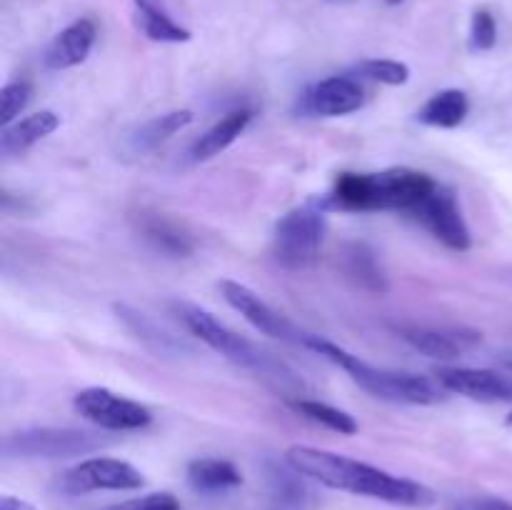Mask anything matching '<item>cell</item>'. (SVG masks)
<instances>
[{
	"instance_id": "6da1fadb",
	"label": "cell",
	"mask_w": 512,
	"mask_h": 510,
	"mask_svg": "<svg viewBox=\"0 0 512 510\" xmlns=\"http://www.w3.org/2000/svg\"><path fill=\"white\" fill-rule=\"evenodd\" d=\"M285 463L298 470L303 478L315 480L325 488L345 490V493L365 495V498L385 500L393 505H408V508H425L435 503V493L428 485L398 478L388 470H380L348 455L330 453V450L290 445L285 450Z\"/></svg>"
},
{
	"instance_id": "7a4b0ae2",
	"label": "cell",
	"mask_w": 512,
	"mask_h": 510,
	"mask_svg": "<svg viewBox=\"0 0 512 510\" xmlns=\"http://www.w3.org/2000/svg\"><path fill=\"white\" fill-rule=\"evenodd\" d=\"M303 348L315 350L318 355L328 358L338 368H343L355 383L363 390H368L375 398L390 400V403H410V405H435L445 398V388L435 380L425 378V375L415 373H400V370H385L375 368V365L365 363L358 355L348 353L340 345L330 343V340L320 338V335L308 333Z\"/></svg>"
},
{
	"instance_id": "3957f363",
	"label": "cell",
	"mask_w": 512,
	"mask_h": 510,
	"mask_svg": "<svg viewBox=\"0 0 512 510\" xmlns=\"http://www.w3.org/2000/svg\"><path fill=\"white\" fill-rule=\"evenodd\" d=\"M180 320H183L185 328L205 343L208 348H213L215 353H220L223 358H228L230 363L240 365L245 370H253V373L263 375L265 380H273L278 385H290L295 383L293 375L285 368L280 360H275L273 355L265 353L263 348H258L255 343H250L248 338L238 335L235 330H230L228 325L220 323L213 313L198 308L193 303H175Z\"/></svg>"
},
{
	"instance_id": "277c9868",
	"label": "cell",
	"mask_w": 512,
	"mask_h": 510,
	"mask_svg": "<svg viewBox=\"0 0 512 510\" xmlns=\"http://www.w3.org/2000/svg\"><path fill=\"white\" fill-rule=\"evenodd\" d=\"M325 230H328V223H325L323 208H315V205L293 208L275 225V260L290 273L310 270L320 258Z\"/></svg>"
},
{
	"instance_id": "5b68a950",
	"label": "cell",
	"mask_w": 512,
	"mask_h": 510,
	"mask_svg": "<svg viewBox=\"0 0 512 510\" xmlns=\"http://www.w3.org/2000/svg\"><path fill=\"white\" fill-rule=\"evenodd\" d=\"M110 445L105 435L80 428H30L3 440L8 460H60L95 453Z\"/></svg>"
},
{
	"instance_id": "8992f818",
	"label": "cell",
	"mask_w": 512,
	"mask_h": 510,
	"mask_svg": "<svg viewBox=\"0 0 512 510\" xmlns=\"http://www.w3.org/2000/svg\"><path fill=\"white\" fill-rule=\"evenodd\" d=\"M75 410L88 423L103 430L123 433V430H140L150 425L153 413L135 400L123 398L108 388H85L73 398Z\"/></svg>"
},
{
	"instance_id": "52a82bcc",
	"label": "cell",
	"mask_w": 512,
	"mask_h": 510,
	"mask_svg": "<svg viewBox=\"0 0 512 510\" xmlns=\"http://www.w3.org/2000/svg\"><path fill=\"white\" fill-rule=\"evenodd\" d=\"M373 183V213L380 210H393L413 218L425 198L438 188L433 178L423 170L413 168H390L383 173H370Z\"/></svg>"
},
{
	"instance_id": "ba28073f",
	"label": "cell",
	"mask_w": 512,
	"mask_h": 510,
	"mask_svg": "<svg viewBox=\"0 0 512 510\" xmlns=\"http://www.w3.org/2000/svg\"><path fill=\"white\" fill-rule=\"evenodd\" d=\"M143 483V473L120 458H90L60 475V490L68 495L95 490H138Z\"/></svg>"
},
{
	"instance_id": "9c48e42d",
	"label": "cell",
	"mask_w": 512,
	"mask_h": 510,
	"mask_svg": "<svg viewBox=\"0 0 512 510\" xmlns=\"http://www.w3.org/2000/svg\"><path fill=\"white\" fill-rule=\"evenodd\" d=\"M413 218L418 220L428 233H433V238H438L445 248L465 253V250H470V245H473V235H470L468 223H465L458 198H455L453 190L443 188V185H438V188L420 203V208L415 210Z\"/></svg>"
},
{
	"instance_id": "30bf717a",
	"label": "cell",
	"mask_w": 512,
	"mask_h": 510,
	"mask_svg": "<svg viewBox=\"0 0 512 510\" xmlns=\"http://www.w3.org/2000/svg\"><path fill=\"white\" fill-rule=\"evenodd\" d=\"M220 293L228 300L230 308L238 310V313L263 335L278 338L283 340V343L305 345L308 333L300 330L298 325L290 323V320L285 318V315H280L275 308H270V305L265 303L258 293H253L248 285L238 283V280H220Z\"/></svg>"
},
{
	"instance_id": "8fae6325",
	"label": "cell",
	"mask_w": 512,
	"mask_h": 510,
	"mask_svg": "<svg viewBox=\"0 0 512 510\" xmlns=\"http://www.w3.org/2000/svg\"><path fill=\"white\" fill-rule=\"evenodd\" d=\"M435 380L450 393L478 403H512V375L490 368H440Z\"/></svg>"
},
{
	"instance_id": "7c38bea8",
	"label": "cell",
	"mask_w": 512,
	"mask_h": 510,
	"mask_svg": "<svg viewBox=\"0 0 512 510\" xmlns=\"http://www.w3.org/2000/svg\"><path fill=\"white\" fill-rule=\"evenodd\" d=\"M365 93L350 75H333L313 88L305 90L300 100V113L325 115V118H338V115H350L363 108Z\"/></svg>"
},
{
	"instance_id": "4fadbf2b",
	"label": "cell",
	"mask_w": 512,
	"mask_h": 510,
	"mask_svg": "<svg viewBox=\"0 0 512 510\" xmlns=\"http://www.w3.org/2000/svg\"><path fill=\"white\" fill-rule=\"evenodd\" d=\"M405 343L413 345L423 355L435 360H455L463 353L480 345L483 335L468 328H425V325H410L400 328Z\"/></svg>"
},
{
	"instance_id": "5bb4252c",
	"label": "cell",
	"mask_w": 512,
	"mask_h": 510,
	"mask_svg": "<svg viewBox=\"0 0 512 510\" xmlns=\"http://www.w3.org/2000/svg\"><path fill=\"white\" fill-rule=\"evenodd\" d=\"M115 315H118L120 323L125 325V330H128L138 343H143L145 348L153 350L155 355H163V358H178V355L190 353V345L185 343V340H180L178 335L165 330L163 325H158L153 318L140 313V310L130 308V305L125 303H115Z\"/></svg>"
},
{
	"instance_id": "9a60e30c",
	"label": "cell",
	"mask_w": 512,
	"mask_h": 510,
	"mask_svg": "<svg viewBox=\"0 0 512 510\" xmlns=\"http://www.w3.org/2000/svg\"><path fill=\"white\" fill-rule=\"evenodd\" d=\"M95 38H98V28L90 18H80L70 23L68 28L60 30L55 40L50 43L48 53H45V65L50 70H68L75 65L85 63V58L93 50Z\"/></svg>"
},
{
	"instance_id": "2e32d148",
	"label": "cell",
	"mask_w": 512,
	"mask_h": 510,
	"mask_svg": "<svg viewBox=\"0 0 512 510\" xmlns=\"http://www.w3.org/2000/svg\"><path fill=\"white\" fill-rule=\"evenodd\" d=\"M340 268L343 273L353 280L358 288L368 290V293L385 295L388 293V275H385L383 265H380L378 253L365 243H348L340 253Z\"/></svg>"
},
{
	"instance_id": "e0dca14e",
	"label": "cell",
	"mask_w": 512,
	"mask_h": 510,
	"mask_svg": "<svg viewBox=\"0 0 512 510\" xmlns=\"http://www.w3.org/2000/svg\"><path fill=\"white\" fill-rule=\"evenodd\" d=\"M250 120H253V110L248 108H238L225 113L213 128L205 130V133L195 140L193 150H190V158H193L195 163H203V160H210L215 158V155L223 153V150H228L230 145L245 133Z\"/></svg>"
},
{
	"instance_id": "ac0fdd59",
	"label": "cell",
	"mask_w": 512,
	"mask_h": 510,
	"mask_svg": "<svg viewBox=\"0 0 512 510\" xmlns=\"http://www.w3.org/2000/svg\"><path fill=\"white\" fill-rule=\"evenodd\" d=\"M60 128V115L53 110H38L28 118L18 120L13 125H5L0 135V148L5 155H20L43 138L53 135Z\"/></svg>"
},
{
	"instance_id": "d6986e66",
	"label": "cell",
	"mask_w": 512,
	"mask_h": 510,
	"mask_svg": "<svg viewBox=\"0 0 512 510\" xmlns=\"http://www.w3.org/2000/svg\"><path fill=\"white\" fill-rule=\"evenodd\" d=\"M188 485L195 493L218 495L243 485V473L230 460L198 458L188 463Z\"/></svg>"
},
{
	"instance_id": "ffe728a7",
	"label": "cell",
	"mask_w": 512,
	"mask_h": 510,
	"mask_svg": "<svg viewBox=\"0 0 512 510\" xmlns=\"http://www.w3.org/2000/svg\"><path fill=\"white\" fill-rule=\"evenodd\" d=\"M193 123V110H173V113L158 115V118L148 120V123L140 125L133 135H128V145L133 153H150V150L158 148L160 143H165L168 138H173L175 133L185 130Z\"/></svg>"
},
{
	"instance_id": "44dd1931",
	"label": "cell",
	"mask_w": 512,
	"mask_h": 510,
	"mask_svg": "<svg viewBox=\"0 0 512 510\" xmlns=\"http://www.w3.org/2000/svg\"><path fill=\"white\" fill-rule=\"evenodd\" d=\"M470 113L468 95L458 88H448L435 93L423 108L418 110V120L430 128H458Z\"/></svg>"
},
{
	"instance_id": "7402d4cb",
	"label": "cell",
	"mask_w": 512,
	"mask_h": 510,
	"mask_svg": "<svg viewBox=\"0 0 512 510\" xmlns=\"http://www.w3.org/2000/svg\"><path fill=\"white\" fill-rule=\"evenodd\" d=\"M135 8H138L140 28L155 43H188L193 38L188 28L170 18L160 0H135Z\"/></svg>"
},
{
	"instance_id": "603a6c76",
	"label": "cell",
	"mask_w": 512,
	"mask_h": 510,
	"mask_svg": "<svg viewBox=\"0 0 512 510\" xmlns=\"http://www.w3.org/2000/svg\"><path fill=\"white\" fill-rule=\"evenodd\" d=\"M140 233L155 250L173 255V258H185L193 250L190 235L183 233L173 220L163 218V215H143L140 218Z\"/></svg>"
},
{
	"instance_id": "cb8c5ba5",
	"label": "cell",
	"mask_w": 512,
	"mask_h": 510,
	"mask_svg": "<svg viewBox=\"0 0 512 510\" xmlns=\"http://www.w3.org/2000/svg\"><path fill=\"white\" fill-rule=\"evenodd\" d=\"M293 408L298 410L303 418L313 420V423L323 425V428L333 430V433L340 435H355L358 433V420L353 418L345 410L333 408L328 403H320V400H295Z\"/></svg>"
},
{
	"instance_id": "d4e9b609",
	"label": "cell",
	"mask_w": 512,
	"mask_h": 510,
	"mask_svg": "<svg viewBox=\"0 0 512 510\" xmlns=\"http://www.w3.org/2000/svg\"><path fill=\"white\" fill-rule=\"evenodd\" d=\"M355 70H358L363 78L375 80V83L383 85H405L410 80V68L405 63H400V60L370 58L363 60Z\"/></svg>"
},
{
	"instance_id": "484cf974",
	"label": "cell",
	"mask_w": 512,
	"mask_h": 510,
	"mask_svg": "<svg viewBox=\"0 0 512 510\" xmlns=\"http://www.w3.org/2000/svg\"><path fill=\"white\" fill-rule=\"evenodd\" d=\"M30 95H33V85L25 83V80H15L0 90V123H3V128L13 125V120L23 113L25 105L30 103Z\"/></svg>"
},
{
	"instance_id": "4316f807",
	"label": "cell",
	"mask_w": 512,
	"mask_h": 510,
	"mask_svg": "<svg viewBox=\"0 0 512 510\" xmlns=\"http://www.w3.org/2000/svg\"><path fill=\"white\" fill-rule=\"evenodd\" d=\"M498 43V23L493 13L485 8L475 10L473 25H470V45L473 50H493Z\"/></svg>"
},
{
	"instance_id": "83f0119b",
	"label": "cell",
	"mask_w": 512,
	"mask_h": 510,
	"mask_svg": "<svg viewBox=\"0 0 512 510\" xmlns=\"http://www.w3.org/2000/svg\"><path fill=\"white\" fill-rule=\"evenodd\" d=\"M105 510H180V500L173 493H150L145 498L125 500Z\"/></svg>"
},
{
	"instance_id": "f1b7e54d",
	"label": "cell",
	"mask_w": 512,
	"mask_h": 510,
	"mask_svg": "<svg viewBox=\"0 0 512 510\" xmlns=\"http://www.w3.org/2000/svg\"><path fill=\"white\" fill-rule=\"evenodd\" d=\"M293 470V468H290ZM298 470L293 473H285V470H275L273 473V490L278 498L290 500V503H300L305 498V488L303 483L298 480Z\"/></svg>"
},
{
	"instance_id": "f546056e",
	"label": "cell",
	"mask_w": 512,
	"mask_h": 510,
	"mask_svg": "<svg viewBox=\"0 0 512 510\" xmlns=\"http://www.w3.org/2000/svg\"><path fill=\"white\" fill-rule=\"evenodd\" d=\"M453 510H512V503L495 495H480V498H465L455 503Z\"/></svg>"
},
{
	"instance_id": "4dcf8cb0",
	"label": "cell",
	"mask_w": 512,
	"mask_h": 510,
	"mask_svg": "<svg viewBox=\"0 0 512 510\" xmlns=\"http://www.w3.org/2000/svg\"><path fill=\"white\" fill-rule=\"evenodd\" d=\"M0 510H38L33 503L23 498H15V495H3L0 498Z\"/></svg>"
},
{
	"instance_id": "1f68e13d",
	"label": "cell",
	"mask_w": 512,
	"mask_h": 510,
	"mask_svg": "<svg viewBox=\"0 0 512 510\" xmlns=\"http://www.w3.org/2000/svg\"><path fill=\"white\" fill-rule=\"evenodd\" d=\"M385 3H388V5H400V3H403V0H385Z\"/></svg>"
},
{
	"instance_id": "d6a6232c",
	"label": "cell",
	"mask_w": 512,
	"mask_h": 510,
	"mask_svg": "<svg viewBox=\"0 0 512 510\" xmlns=\"http://www.w3.org/2000/svg\"><path fill=\"white\" fill-rule=\"evenodd\" d=\"M508 425H510V428H512V413L508 415Z\"/></svg>"
},
{
	"instance_id": "836d02e7",
	"label": "cell",
	"mask_w": 512,
	"mask_h": 510,
	"mask_svg": "<svg viewBox=\"0 0 512 510\" xmlns=\"http://www.w3.org/2000/svg\"><path fill=\"white\" fill-rule=\"evenodd\" d=\"M510 370H512V360H510Z\"/></svg>"
}]
</instances>
